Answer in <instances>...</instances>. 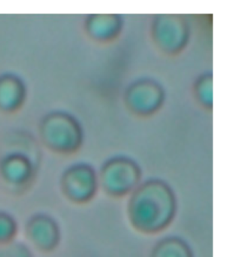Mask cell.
I'll return each instance as SVG.
<instances>
[{
    "instance_id": "cell-1",
    "label": "cell",
    "mask_w": 230,
    "mask_h": 257,
    "mask_svg": "<svg viewBox=\"0 0 230 257\" xmlns=\"http://www.w3.org/2000/svg\"><path fill=\"white\" fill-rule=\"evenodd\" d=\"M174 199L168 186L150 181L136 189L129 204V216L134 226L144 232L165 228L172 219Z\"/></svg>"
},
{
    "instance_id": "cell-2",
    "label": "cell",
    "mask_w": 230,
    "mask_h": 257,
    "mask_svg": "<svg viewBox=\"0 0 230 257\" xmlns=\"http://www.w3.org/2000/svg\"><path fill=\"white\" fill-rule=\"evenodd\" d=\"M43 139L53 148L69 151L76 147L79 139L77 126L64 115H51L42 126Z\"/></svg>"
},
{
    "instance_id": "cell-3",
    "label": "cell",
    "mask_w": 230,
    "mask_h": 257,
    "mask_svg": "<svg viewBox=\"0 0 230 257\" xmlns=\"http://www.w3.org/2000/svg\"><path fill=\"white\" fill-rule=\"evenodd\" d=\"M139 180V172L129 161L118 160L107 165L102 172L105 189L111 195H123L135 189Z\"/></svg>"
},
{
    "instance_id": "cell-4",
    "label": "cell",
    "mask_w": 230,
    "mask_h": 257,
    "mask_svg": "<svg viewBox=\"0 0 230 257\" xmlns=\"http://www.w3.org/2000/svg\"><path fill=\"white\" fill-rule=\"evenodd\" d=\"M64 186L71 198L76 201H85L94 194L96 188V177L88 167L75 166L66 173Z\"/></svg>"
},
{
    "instance_id": "cell-5",
    "label": "cell",
    "mask_w": 230,
    "mask_h": 257,
    "mask_svg": "<svg viewBox=\"0 0 230 257\" xmlns=\"http://www.w3.org/2000/svg\"><path fill=\"white\" fill-rule=\"evenodd\" d=\"M24 85L16 76L12 75L0 78V107L6 110L15 109L22 102Z\"/></svg>"
},
{
    "instance_id": "cell-6",
    "label": "cell",
    "mask_w": 230,
    "mask_h": 257,
    "mask_svg": "<svg viewBox=\"0 0 230 257\" xmlns=\"http://www.w3.org/2000/svg\"><path fill=\"white\" fill-rule=\"evenodd\" d=\"M30 233L38 244L46 248L54 246L58 237L57 226L52 220L46 217L34 219L30 225Z\"/></svg>"
},
{
    "instance_id": "cell-7",
    "label": "cell",
    "mask_w": 230,
    "mask_h": 257,
    "mask_svg": "<svg viewBox=\"0 0 230 257\" xmlns=\"http://www.w3.org/2000/svg\"><path fill=\"white\" fill-rule=\"evenodd\" d=\"M3 174L13 183H21L28 177L30 166L25 158L20 156H9L3 164Z\"/></svg>"
},
{
    "instance_id": "cell-8",
    "label": "cell",
    "mask_w": 230,
    "mask_h": 257,
    "mask_svg": "<svg viewBox=\"0 0 230 257\" xmlns=\"http://www.w3.org/2000/svg\"><path fill=\"white\" fill-rule=\"evenodd\" d=\"M152 257H192L188 246L177 238H167L161 241L153 250Z\"/></svg>"
},
{
    "instance_id": "cell-9",
    "label": "cell",
    "mask_w": 230,
    "mask_h": 257,
    "mask_svg": "<svg viewBox=\"0 0 230 257\" xmlns=\"http://www.w3.org/2000/svg\"><path fill=\"white\" fill-rule=\"evenodd\" d=\"M15 232V222L9 216L0 214V240L10 238Z\"/></svg>"
},
{
    "instance_id": "cell-10",
    "label": "cell",
    "mask_w": 230,
    "mask_h": 257,
    "mask_svg": "<svg viewBox=\"0 0 230 257\" xmlns=\"http://www.w3.org/2000/svg\"><path fill=\"white\" fill-rule=\"evenodd\" d=\"M0 257H30V254L22 245L14 243L0 249Z\"/></svg>"
}]
</instances>
